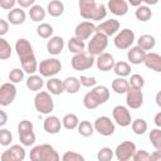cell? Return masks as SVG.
Returning a JSON list of instances; mask_svg holds the SVG:
<instances>
[{"instance_id":"6da1fadb","label":"cell","mask_w":161,"mask_h":161,"mask_svg":"<svg viewBox=\"0 0 161 161\" xmlns=\"http://www.w3.org/2000/svg\"><path fill=\"white\" fill-rule=\"evenodd\" d=\"M15 50L20 59L21 68L24 69V72L28 74H34L38 70L39 64L36 62V58H35V54H34L30 42L26 40L25 38L18 39L15 43Z\"/></svg>"},{"instance_id":"7a4b0ae2","label":"cell","mask_w":161,"mask_h":161,"mask_svg":"<svg viewBox=\"0 0 161 161\" xmlns=\"http://www.w3.org/2000/svg\"><path fill=\"white\" fill-rule=\"evenodd\" d=\"M80 16L86 20L101 21L107 15V6L97 0H79L78 1Z\"/></svg>"},{"instance_id":"3957f363","label":"cell","mask_w":161,"mask_h":161,"mask_svg":"<svg viewBox=\"0 0 161 161\" xmlns=\"http://www.w3.org/2000/svg\"><path fill=\"white\" fill-rule=\"evenodd\" d=\"M108 98H109L108 88L106 86H96L83 97V106L87 109H94L98 106L106 103Z\"/></svg>"},{"instance_id":"277c9868","label":"cell","mask_w":161,"mask_h":161,"mask_svg":"<svg viewBox=\"0 0 161 161\" xmlns=\"http://www.w3.org/2000/svg\"><path fill=\"white\" fill-rule=\"evenodd\" d=\"M29 157L31 161H58L60 158L54 147L48 143L34 146L30 150Z\"/></svg>"},{"instance_id":"5b68a950","label":"cell","mask_w":161,"mask_h":161,"mask_svg":"<svg viewBox=\"0 0 161 161\" xmlns=\"http://www.w3.org/2000/svg\"><path fill=\"white\" fill-rule=\"evenodd\" d=\"M34 107L42 114H50L54 109V101L52 93L47 91H39L34 97Z\"/></svg>"},{"instance_id":"8992f818","label":"cell","mask_w":161,"mask_h":161,"mask_svg":"<svg viewBox=\"0 0 161 161\" xmlns=\"http://www.w3.org/2000/svg\"><path fill=\"white\" fill-rule=\"evenodd\" d=\"M107 45H108V36L103 33L96 31L92 35V38H91V40L87 45V52L89 54L97 57V55H99L101 53H103L106 50Z\"/></svg>"},{"instance_id":"52a82bcc","label":"cell","mask_w":161,"mask_h":161,"mask_svg":"<svg viewBox=\"0 0 161 161\" xmlns=\"http://www.w3.org/2000/svg\"><path fill=\"white\" fill-rule=\"evenodd\" d=\"M94 63H96L94 55L89 54L86 50L74 54L73 58L70 59V65H72V68L74 70H86V69H89V68L93 67Z\"/></svg>"},{"instance_id":"ba28073f","label":"cell","mask_w":161,"mask_h":161,"mask_svg":"<svg viewBox=\"0 0 161 161\" xmlns=\"http://www.w3.org/2000/svg\"><path fill=\"white\" fill-rule=\"evenodd\" d=\"M18 133L20 143L24 146H33L35 143V133L33 131V123L28 119H23L18 125Z\"/></svg>"},{"instance_id":"9c48e42d","label":"cell","mask_w":161,"mask_h":161,"mask_svg":"<svg viewBox=\"0 0 161 161\" xmlns=\"http://www.w3.org/2000/svg\"><path fill=\"white\" fill-rule=\"evenodd\" d=\"M60 70H62V63L57 58L44 59L39 63V67H38V72L40 73V75L47 77V78L57 75Z\"/></svg>"},{"instance_id":"30bf717a","label":"cell","mask_w":161,"mask_h":161,"mask_svg":"<svg viewBox=\"0 0 161 161\" xmlns=\"http://www.w3.org/2000/svg\"><path fill=\"white\" fill-rule=\"evenodd\" d=\"M133 42H135V33H133L131 29H127V28L119 30V31L116 34L114 40H113L116 48H118V49H121V50L130 49V48L132 47Z\"/></svg>"},{"instance_id":"8fae6325","label":"cell","mask_w":161,"mask_h":161,"mask_svg":"<svg viewBox=\"0 0 161 161\" xmlns=\"http://www.w3.org/2000/svg\"><path fill=\"white\" fill-rule=\"evenodd\" d=\"M135 152H136V145L132 141H123L116 147L114 156L118 161H128L133 157Z\"/></svg>"},{"instance_id":"7c38bea8","label":"cell","mask_w":161,"mask_h":161,"mask_svg":"<svg viewBox=\"0 0 161 161\" xmlns=\"http://www.w3.org/2000/svg\"><path fill=\"white\" fill-rule=\"evenodd\" d=\"M93 126H94V131H97L99 135L106 136V137L113 135L114 131H116V127H114L113 121H111V118L107 117V116H101V117H98V118L94 121Z\"/></svg>"},{"instance_id":"4fadbf2b","label":"cell","mask_w":161,"mask_h":161,"mask_svg":"<svg viewBox=\"0 0 161 161\" xmlns=\"http://www.w3.org/2000/svg\"><path fill=\"white\" fill-rule=\"evenodd\" d=\"M15 97H16V87H15V83L8 82V83L1 84V87H0V104L3 107L9 106L10 103H13L14 99H15Z\"/></svg>"},{"instance_id":"5bb4252c","label":"cell","mask_w":161,"mask_h":161,"mask_svg":"<svg viewBox=\"0 0 161 161\" xmlns=\"http://www.w3.org/2000/svg\"><path fill=\"white\" fill-rule=\"evenodd\" d=\"M112 116H113V119L116 121V123L121 127H127L132 123V119H131V112L128 111L127 107L122 106V104H118L113 108L112 111Z\"/></svg>"},{"instance_id":"9a60e30c","label":"cell","mask_w":161,"mask_h":161,"mask_svg":"<svg viewBox=\"0 0 161 161\" xmlns=\"http://www.w3.org/2000/svg\"><path fill=\"white\" fill-rule=\"evenodd\" d=\"M25 155L26 153H25L24 145L23 146L13 145L1 153L0 158H1V161H23L25 158Z\"/></svg>"},{"instance_id":"2e32d148","label":"cell","mask_w":161,"mask_h":161,"mask_svg":"<svg viewBox=\"0 0 161 161\" xmlns=\"http://www.w3.org/2000/svg\"><path fill=\"white\" fill-rule=\"evenodd\" d=\"M97 31V25H94V23L92 21H82L79 23L75 29H74V35L83 39V40H87L89 38H92V35Z\"/></svg>"},{"instance_id":"e0dca14e","label":"cell","mask_w":161,"mask_h":161,"mask_svg":"<svg viewBox=\"0 0 161 161\" xmlns=\"http://www.w3.org/2000/svg\"><path fill=\"white\" fill-rule=\"evenodd\" d=\"M126 103L131 109H137L143 104V93L141 89L130 88L126 93Z\"/></svg>"},{"instance_id":"ac0fdd59","label":"cell","mask_w":161,"mask_h":161,"mask_svg":"<svg viewBox=\"0 0 161 161\" xmlns=\"http://www.w3.org/2000/svg\"><path fill=\"white\" fill-rule=\"evenodd\" d=\"M114 64H116L114 58H113V55L109 54V53L103 52V53H101L99 55H97V58H96V65H97V68H98L99 70H102V72H108V70L113 69Z\"/></svg>"},{"instance_id":"d6986e66","label":"cell","mask_w":161,"mask_h":161,"mask_svg":"<svg viewBox=\"0 0 161 161\" xmlns=\"http://www.w3.org/2000/svg\"><path fill=\"white\" fill-rule=\"evenodd\" d=\"M118 30H119V21L116 19H109V20H106L97 25V31L103 33L107 36L117 34Z\"/></svg>"},{"instance_id":"ffe728a7","label":"cell","mask_w":161,"mask_h":161,"mask_svg":"<svg viewBox=\"0 0 161 161\" xmlns=\"http://www.w3.org/2000/svg\"><path fill=\"white\" fill-rule=\"evenodd\" d=\"M107 9L117 16H123L128 13V3L126 0H108Z\"/></svg>"},{"instance_id":"44dd1931","label":"cell","mask_w":161,"mask_h":161,"mask_svg":"<svg viewBox=\"0 0 161 161\" xmlns=\"http://www.w3.org/2000/svg\"><path fill=\"white\" fill-rule=\"evenodd\" d=\"M147 52L143 50L141 47L136 45V47H131L127 52V59L131 64H141L145 62Z\"/></svg>"},{"instance_id":"7402d4cb","label":"cell","mask_w":161,"mask_h":161,"mask_svg":"<svg viewBox=\"0 0 161 161\" xmlns=\"http://www.w3.org/2000/svg\"><path fill=\"white\" fill-rule=\"evenodd\" d=\"M63 123L60 122V119L57 117V116H48L45 119H44V123H43V127H44V131L47 133H50V135H55L60 131Z\"/></svg>"},{"instance_id":"603a6c76","label":"cell","mask_w":161,"mask_h":161,"mask_svg":"<svg viewBox=\"0 0 161 161\" xmlns=\"http://www.w3.org/2000/svg\"><path fill=\"white\" fill-rule=\"evenodd\" d=\"M63 48H64V40L62 36H52L47 42V50L49 54L58 55L62 53Z\"/></svg>"},{"instance_id":"cb8c5ba5","label":"cell","mask_w":161,"mask_h":161,"mask_svg":"<svg viewBox=\"0 0 161 161\" xmlns=\"http://www.w3.org/2000/svg\"><path fill=\"white\" fill-rule=\"evenodd\" d=\"M143 64H145L148 69L160 73V72H161V55L157 54V53H153V52L147 53Z\"/></svg>"},{"instance_id":"d4e9b609","label":"cell","mask_w":161,"mask_h":161,"mask_svg":"<svg viewBox=\"0 0 161 161\" xmlns=\"http://www.w3.org/2000/svg\"><path fill=\"white\" fill-rule=\"evenodd\" d=\"M26 14L23 10V8H14L8 13V20L13 25H20L25 21Z\"/></svg>"},{"instance_id":"484cf974","label":"cell","mask_w":161,"mask_h":161,"mask_svg":"<svg viewBox=\"0 0 161 161\" xmlns=\"http://www.w3.org/2000/svg\"><path fill=\"white\" fill-rule=\"evenodd\" d=\"M47 89L49 93H52L54 96H59L63 92H65L63 80H60L59 78H55V77H50L49 80H47Z\"/></svg>"},{"instance_id":"4316f807","label":"cell","mask_w":161,"mask_h":161,"mask_svg":"<svg viewBox=\"0 0 161 161\" xmlns=\"http://www.w3.org/2000/svg\"><path fill=\"white\" fill-rule=\"evenodd\" d=\"M111 87L117 94H126L130 89V83L127 79H125V77H118L112 80Z\"/></svg>"},{"instance_id":"83f0119b","label":"cell","mask_w":161,"mask_h":161,"mask_svg":"<svg viewBox=\"0 0 161 161\" xmlns=\"http://www.w3.org/2000/svg\"><path fill=\"white\" fill-rule=\"evenodd\" d=\"M43 75H38V74H29L28 79H26V87L30 91L34 92H39L42 91L43 86H44V80L42 78Z\"/></svg>"},{"instance_id":"f1b7e54d","label":"cell","mask_w":161,"mask_h":161,"mask_svg":"<svg viewBox=\"0 0 161 161\" xmlns=\"http://www.w3.org/2000/svg\"><path fill=\"white\" fill-rule=\"evenodd\" d=\"M63 83H64V89H65V92L69 93V94L77 93V92L80 89V86H82L79 78H77V77H67V78L63 80Z\"/></svg>"},{"instance_id":"f546056e","label":"cell","mask_w":161,"mask_h":161,"mask_svg":"<svg viewBox=\"0 0 161 161\" xmlns=\"http://www.w3.org/2000/svg\"><path fill=\"white\" fill-rule=\"evenodd\" d=\"M47 11L50 16L58 18L64 13V4L60 0H50L47 6Z\"/></svg>"},{"instance_id":"4dcf8cb0","label":"cell","mask_w":161,"mask_h":161,"mask_svg":"<svg viewBox=\"0 0 161 161\" xmlns=\"http://www.w3.org/2000/svg\"><path fill=\"white\" fill-rule=\"evenodd\" d=\"M137 45L141 47L143 50H151L156 45V39L151 34H142L137 40Z\"/></svg>"},{"instance_id":"1f68e13d","label":"cell","mask_w":161,"mask_h":161,"mask_svg":"<svg viewBox=\"0 0 161 161\" xmlns=\"http://www.w3.org/2000/svg\"><path fill=\"white\" fill-rule=\"evenodd\" d=\"M84 48H86L84 40L80 39V38H78V36H75V35L72 36V38L68 40V50H69L70 53H74V54L80 53V52L84 50Z\"/></svg>"},{"instance_id":"d6a6232c","label":"cell","mask_w":161,"mask_h":161,"mask_svg":"<svg viewBox=\"0 0 161 161\" xmlns=\"http://www.w3.org/2000/svg\"><path fill=\"white\" fill-rule=\"evenodd\" d=\"M45 15H47V10L40 5H33L29 10V16L35 23H39V21L44 20Z\"/></svg>"},{"instance_id":"836d02e7","label":"cell","mask_w":161,"mask_h":161,"mask_svg":"<svg viewBox=\"0 0 161 161\" xmlns=\"http://www.w3.org/2000/svg\"><path fill=\"white\" fill-rule=\"evenodd\" d=\"M135 16L140 21H148L152 16V10L148 5H140L135 11Z\"/></svg>"},{"instance_id":"e575fe53","label":"cell","mask_w":161,"mask_h":161,"mask_svg":"<svg viewBox=\"0 0 161 161\" xmlns=\"http://www.w3.org/2000/svg\"><path fill=\"white\" fill-rule=\"evenodd\" d=\"M62 123H63V127L67 128V130H74L78 127L79 125V118L77 117V114L74 113H67L63 119H62Z\"/></svg>"},{"instance_id":"d590c367","label":"cell","mask_w":161,"mask_h":161,"mask_svg":"<svg viewBox=\"0 0 161 161\" xmlns=\"http://www.w3.org/2000/svg\"><path fill=\"white\" fill-rule=\"evenodd\" d=\"M113 72L118 75V77H127L131 74V67L127 62H117L113 67Z\"/></svg>"},{"instance_id":"8d00e7d4","label":"cell","mask_w":161,"mask_h":161,"mask_svg":"<svg viewBox=\"0 0 161 161\" xmlns=\"http://www.w3.org/2000/svg\"><path fill=\"white\" fill-rule=\"evenodd\" d=\"M77 128H78V133L83 137H89L94 132V126L89 121H80Z\"/></svg>"},{"instance_id":"74e56055","label":"cell","mask_w":161,"mask_h":161,"mask_svg":"<svg viewBox=\"0 0 161 161\" xmlns=\"http://www.w3.org/2000/svg\"><path fill=\"white\" fill-rule=\"evenodd\" d=\"M53 26L50 25V24H48V23H42L38 28H36V34L40 36V38H43V39H49V38H52V35H53Z\"/></svg>"},{"instance_id":"f35d334b","label":"cell","mask_w":161,"mask_h":161,"mask_svg":"<svg viewBox=\"0 0 161 161\" xmlns=\"http://www.w3.org/2000/svg\"><path fill=\"white\" fill-rule=\"evenodd\" d=\"M132 131L136 135H143L147 131V122L143 118H136L135 121H132L131 123Z\"/></svg>"},{"instance_id":"ab89813d","label":"cell","mask_w":161,"mask_h":161,"mask_svg":"<svg viewBox=\"0 0 161 161\" xmlns=\"http://www.w3.org/2000/svg\"><path fill=\"white\" fill-rule=\"evenodd\" d=\"M150 141L152 143V146L155 147V150L161 151V128H153L150 132Z\"/></svg>"},{"instance_id":"60d3db41","label":"cell","mask_w":161,"mask_h":161,"mask_svg":"<svg viewBox=\"0 0 161 161\" xmlns=\"http://www.w3.org/2000/svg\"><path fill=\"white\" fill-rule=\"evenodd\" d=\"M10 57H11V47L8 43V40L1 36L0 38V59L5 60Z\"/></svg>"},{"instance_id":"b9f144b4","label":"cell","mask_w":161,"mask_h":161,"mask_svg":"<svg viewBox=\"0 0 161 161\" xmlns=\"http://www.w3.org/2000/svg\"><path fill=\"white\" fill-rule=\"evenodd\" d=\"M128 83H130V88H133V89H142L143 86H145V79L141 74H132L131 78L128 79Z\"/></svg>"},{"instance_id":"7bdbcfd3","label":"cell","mask_w":161,"mask_h":161,"mask_svg":"<svg viewBox=\"0 0 161 161\" xmlns=\"http://www.w3.org/2000/svg\"><path fill=\"white\" fill-rule=\"evenodd\" d=\"M114 156V151L109 147H102L99 148L98 153H97V158L98 161H111Z\"/></svg>"},{"instance_id":"ee69618b","label":"cell","mask_w":161,"mask_h":161,"mask_svg":"<svg viewBox=\"0 0 161 161\" xmlns=\"http://www.w3.org/2000/svg\"><path fill=\"white\" fill-rule=\"evenodd\" d=\"M24 69L23 68H14L9 73V80L13 83H20L24 78Z\"/></svg>"},{"instance_id":"f6af8a7d","label":"cell","mask_w":161,"mask_h":161,"mask_svg":"<svg viewBox=\"0 0 161 161\" xmlns=\"http://www.w3.org/2000/svg\"><path fill=\"white\" fill-rule=\"evenodd\" d=\"M13 141V135L9 130L6 128H3L0 130V145L1 146H9Z\"/></svg>"},{"instance_id":"bcb514c9","label":"cell","mask_w":161,"mask_h":161,"mask_svg":"<svg viewBox=\"0 0 161 161\" xmlns=\"http://www.w3.org/2000/svg\"><path fill=\"white\" fill-rule=\"evenodd\" d=\"M62 160L63 161H84V157L78 153V152H74V151H67L63 156H62Z\"/></svg>"},{"instance_id":"7dc6e473","label":"cell","mask_w":161,"mask_h":161,"mask_svg":"<svg viewBox=\"0 0 161 161\" xmlns=\"http://www.w3.org/2000/svg\"><path fill=\"white\" fill-rule=\"evenodd\" d=\"M132 160L133 161H151V153H148L146 150H136Z\"/></svg>"},{"instance_id":"c3c4849f","label":"cell","mask_w":161,"mask_h":161,"mask_svg":"<svg viewBox=\"0 0 161 161\" xmlns=\"http://www.w3.org/2000/svg\"><path fill=\"white\" fill-rule=\"evenodd\" d=\"M79 80H80V84H82L83 87H87V88H89V87H96V84H97V79H96L94 77L80 75V77H79Z\"/></svg>"},{"instance_id":"681fc988","label":"cell","mask_w":161,"mask_h":161,"mask_svg":"<svg viewBox=\"0 0 161 161\" xmlns=\"http://www.w3.org/2000/svg\"><path fill=\"white\" fill-rule=\"evenodd\" d=\"M16 0H0V6L4 10H11L14 9V5L16 4Z\"/></svg>"},{"instance_id":"f907efd6","label":"cell","mask_w":161,"mask_h":161,"mask_svg":"<svg viewBox=\"0 0 161 161\" xmlns=\"http://www.w3.org/2000/svg\"><path fill=\"white\" fill-rule=\"evenodd\" d=\"M9 30V23L4 19H0V36H4Z\"/></svg>"},{"instance_id":"816d5d0a","label":"cell","mask_w":161,"mask_h":161,"mask_svg":"<svg viewBox=\"0 0 161 161\" xmlns=\"http://www.w3.org/2000/svg\"><path fill=\"white\" fill-rule=\"evenodd\" d=\"M20 8H31L35 3V0H16Z\"/></svg>"},{"instance_id":"f5cc1de1","label":"cell","mask_w":161,"mask_h":161,"mask_svg":"<svg viewBox=\"0 0 161 161\" xmlns=\"http://www.w3.org/2000/svg\"><path fill=\"white\" fill-rule=\"evenodd\" d=\"M0 127H4L5 125H6V122H8V116H6V113H5V111H0Z\"/></svg>"},{"instance_id":"db71d44e","label":"cell","mask_w":161,"mask_h":161,"mask_svg":"<svg viewBox=\"0 0 161 161\" xmlns=\"http://www.w3.org/2000/svg\"><path fill=\"white\" fill-rule=\"evenodd\" d=\"M151 160L152 161H161V151H155L151 153Z\"/></svg>"},{"instance_id":"11a10c76","label":"cell","mask_w":161,"mask_h":161,"mask_svg":"<svg viewBox=\"0 0 161 161\" xmlns=\"http://www.w3.org/2000/svg\"><path fill=\"white\" fill-rule=\"evenodd\" d=\"M153 122H155V125H156L157 127H160V128H161V112H158V113H156V114H155Z\"/></svg>"},{"instance_id":"9f6ffc18","label":"cell","mask_w":161,"mask_h":161,"mask_svg":"<svg viewBox=\"0 0 161 161\" xmlns=\"http://www.w3.org/2000/svg\"><path fill=\"white\" fill-rule=\"evenodd\" d=\"M155 102H156V104L161 108V91H158V92L156 93V96H155Z\"/></svg>"},{"instance_id":"6f0895ef","label":"cell","mask_w":161,"mask_h":161,"mask_svg":"<svg viewBox=\"0 0 161 161\" xmlns=\"http://www.w3.org/2000/svg\"><path fill=\"white\" fill-rule=\"evenodd\" d=\"M143 3V0H128V4H131L132 6H140L141 4Z\"/></svg>"},{"instance_id":"680465c9","label":"cell","mask_w":161,"mask_h":161,"mask_svg":"<svg viewBox=\"0 0 161 161\" xmlns=\"http://www.w3.org/2000/svg\"><path fill=\"white\" fill-rule=\"evenodd\" d=\"M143 3L150 6V5H156L158 3V0H143Z\"/></svg>"},{"instance_id":"91938a15","label":"cell","mask_w":161,"mask_h":161,"mask_svg":"<svg viewBox=\"0 0 161 161\" xmlns=\"http://www.w3.org/2000/svg\"><path fill=\"white\" fill-rule=\"evenodd\" d=\"M99 1H103V0H99Z\"/></svg>"}]
</instances>
